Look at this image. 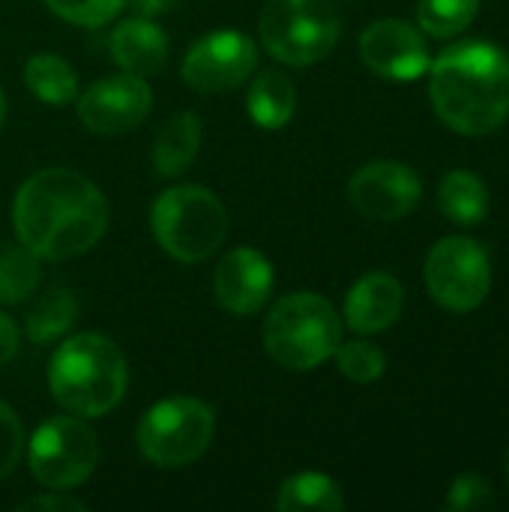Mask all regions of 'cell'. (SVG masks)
Returning <instances> with one entry per match:
<instances>
[{"instance_id":"cell-1","label":"cell","mask_w":509,"mask_h":512,"mask_svg":"<svg viewBox=\"0 0 509 512\" xmlns=\"http://www.w3.org/2000/svg\"><path fill=\"white\" fill-rule=\"evenodd\" d=\"M18 243L42 261H66L93 249L108 228V201L72 168H42L12 201Z\"/></svg>"},{"instance_id":"cell-2","label":"cell","mask_w":509,"mask_h":512,"mask_svg":"<svg viewBox=\"0 0 509 512\" xmlns=\"http://www.w3.org/2000/svg\"><path fill=\"white\" fill-rule=\"evenodd\" d=\"M432 105L459 135H489L509 117V54L492 42H459L429 63Z\"/></svg>"},{"instance_id":"cell-3","label":"cell","mask_w":509,"mask_h":512,"mask_svg":"<svg viewBox=\"0 0 509 512\" xmlns=\"http://www.w3.org/2000/svg\"><path fill=\"white\" fill-rule=\"evenodd\" d=\"M126 387V357L108 336L75 333L51 354L48 390L75 417H105L120 405Z\"/></svg>"},{"instance_id":"cell-4","label":"cell","mask_w":509,"mask_h":512,"mask_svg":"<svg viewBox=\"0 0 509 512\" xmlns=\"http://www.w3.org/2000/svg\"><path fill=\"white\" fill-rule=\"evenodd\" d=\"M342 345L339 312L312 291L282 297L264 321V351L291 372H309L327 363Z\"/></svg>"},{"instance_id":"cell-5","label":"cell","mask_w":509,"mask_h":512,"mask_svg":"<svg viewBox=\"0 0 509 512\" xmlns=\"http://www.w3.org/2000/svg\"><path fill=\"white\" fill-rule=\"evenodd\" d=\"M150 228L165 255L180 264H198L222 246L228 210L210 189L180 183L153 201Z\"/></svg>"},{"instance_id":"cell-6","label":"cell","mask_w":509,"mask_h":512,"mask_svg":"<svg viewBox=\"0 0 509 512\" xmlns=\"http://www.w3.org/2000/svg\"><path fill=\"white\" fill-rule=\"evenodd\" d=\"M261 45L288 66H312L324 60L342 33L333 0H270L258 18Z\"/></svg>"},{"instance_id":"cell-7","label":"cell","mask_w":509,"mask_h":512,"mask_svg":"<svg viewBox=\"0 0 509 512\" xmlns=\"http://www.w3.org/2000/svg\"><path fill=\"white\" fill-rule=\"evenodd\" d=\"M216 414L207 402L192 396H171L156 402L138 423V453L156 468H186L210 447Z\"/></svg>"},{"instance_id":"cell-8","label":"cell","mask_w":509,"mask_h":512,"mask_svg":"<svg viewBox=\"0 0 509 512\" xmlns=\"http://www.w3.org/2000/svg\"><path fill=\"white\" fill-rule=\"evenodd\" d=\"M99 465L96 432L72 417L45 420L27 444V468L45 489L69 492L81 486Z\"/></svg>"},{"instance_id":"cell-9","label":"cell","mask_w":509,"mask_h":512,"mask_svg":"<svg viewBox=\"0 0 509 512\" xmlns=\"http://www.w3.org/2000/svg\"><path fill=\"white\" fill-rule=\"evenodd\" d=\"M426 288L438 306L471 312L483 306L492 288L489 252L471 237H444L426 258Z\"/></svg>"},{"instance_id":"cell-10","label":"cell","mask_w":509,"mask_h":512,"mask_svg":"<svg viewBox=\"0 0 509 512\" xmlns=\"http://www.w3.org/2000/svg\"><path fill=\"white\" fill-rule=\"evenodd\" d=\"M255 66H258L255 42L246 33L225 27V30H210L189 45L180 75L192 90L213 96V93L237 90L243 81H249Z\"/></svg>"},{"instance_id":"cell-11","label":"cell","mask_w":509,"mask_h":512,"mask_svg":"<svg viewBox=\"0 0 509 512\" xmlns=\"http://www.w3.org/2000/svg\"><path fill=\"white\" fill-rule=\"evenodd\" d=\"M153 108L147 78L117 72L90 84L78 96V117L96 135H120L138 129Z\"/></svg>"},{"instance_id":"cell-12","label":"cell","mask_w":509,"mask_h":512,"mask_svg":"<svg viewBox=\"0 0 509 512\" xmlns=\"http://www.w3.org/2000/svg\"><path fill=\"white\" fill-rule=\"evenodd\" d=\"M351 204L372 222H393L408 216L423 195L420 177L402 162H369L348 183Z\"/></svg>"},{"instance_id":"cell-13","label":"cell","mask_w":509,"mask_h":512,"mask_svg":"<svg viewBox=\"0 0 509 512\" xmlns=\"http://www.w3.org/2000/svg\"><path fill=\"white\" fill-rule=\"evenodd\" d=\"M363 63L387 81H417L429 69V48L417 27L399 18H381L360 36Z\"/></svg>"},{"instance_id":"cell-14","label":"cell","mask_w":509,"mask_h":512,"mask_svg":"<svg viewBox=\"0 0 509 512\" xmlns=\"http://www.w3.org/2000/svg\"><path fill=\"white\" fill-rule=\"evenodd\" d=\"M273 294V264L252 246L231 249L213 270V297L231 315H255Z\"/></svg>"},{"instance_id":"cell-15","label":"cell","mask_w":509,"mask_h":512,"mask_svg":"<svg viewBox=\"0 0 509 512\" xmlns=\"http://www.w3.org/2000/svg\"><path fill=\"white\" fill-rule=\"evenodd\" d=\"M405 309V288L393 273H366L345 297V321L354 333H384Z\"/></svg>"},{"instance_id":"cell-16","label":"cell","mask_w":509,"mask_h":512,"mask_svg":"<svg viewBox=\"0 0 509 512\" xmlns=\"http://www.w3.org/2000/svg\"><path fill=\"white\" fill-rule=\"evenodd\" d=\"M108 51H111V60L120 66V72L150 78L162 72L168 60V36L153 18L135 15V18L120 21L111 30Z\"/></svg>"},{"instance_id":"cell-17","label":"cell","mask_w":509,"mask_h":512,"mask_svg":"<svg viewBox=\"0 0 509 512\" xmlns=\"http://www.w3.org/2000/svg\"><path fill=\"white\" fill-rule=\"evenodd\" d=\"M201 147V117L195 111H180L162 123L153 138V171L159 177H180L198 156Z\"/></svg>"},{"instance_id":"cell-18","label":"cell","mask_w":509,"mask_h":512,"mask_svg":"<svg viewBox=\"0 0 509 512\" xmlns=\"http://www.w3.org/2000/svg\"><path fill=\"white\" fill-rule=\"evenodd\" d=\"M294 105H297V90L291 78L279 69H264L249 84L246 108L261 129H282L294 117Z\"/></svg>"},{"instance_id":"cell-19","label":"cell","mask_w":509,"mask_h":512,"mask_svg":"<svg viewBox=\"0 0 509 512\" xmlns=\"http://www.w3.org/2000/svg\"><path fill=\"white\" fill-rule=\"evenodd\" d=\"M24 84L27 90L45 105H69L78 96V75L75 69L51 51H39L24 63Z\"/></svg>"},{"instance_id":"cell-20","label":"cell","mask_w":509,"mask_h":512,"mask_svg":"<svg viewBox=\"0 0 509 512\" xmlns=\"http://www.w3.org/2000/svg\"><path fill=\"white\" fill-rule=\"evenodd\" d=\"M438 207L456 225H477L489 216V189L474 171H450L438 186Z\"/></svg>"},{"instance_id":"cell-21","label":"cell","mask_w":509,"mask_h":512,"mask_svg":"<svg viewBox=\"0 0 509 512\" xmlns=\"http://www.w3.org/2000/svg\"><path fill=\"white\" fill-rule=\"evenodd\" d=\"M276 510L339 512V510H345V495H342V489H339V483H336L333 477L318 474V471H303V474L288 477V480L279 486Z\"/></svg>"},{"instance_id":"cell-22","label":"cell","mask_w":509,"mask_h":512,"mask_svg":"<svg viewBox=\"0 0 509 512\" xmlns=\"http://www.w3.org/2000/svg\"><path fill=\"white\" fill-rule=\"evenodd\" d=\"M78 315L75 294L69 288H48L42 297H36L24 318V333L33 345H45L60 339Z\"/></svg>"},{"instance_id":"cell-23","label":"cell","mask_w":509,"mask_h":512,"mask_svg":"<svg viewBox=\"0 0 509 512\" xmlns=\"http://www.w3.org/2000/svg\"><path fill=\"white\" fill-rule=\"evenodd\" d=\"M42 258L27 246H9L0 252V303L15 306L36 294L42 279Z\"/></svg>"},{"instance_id":"cell-24","label":"cell","mask_w":509,"mask_h":512,"mask_svg":"<svg viewBox=\"0 0 509 512\" xmlns=\"http://www.w3.org/2000/svg\"><path fill=\"white\" fill-rule=\"evenodd\" d=\"M480 9V0H420L417 18L420 27L438 39L462 33Z\"/></svg>"},{"instance_id":"cell-25","label":"cell","mask_w":509,"mask_h":512,"mask_svg":"<svg viewBox=\"0 0 509 512\" xmlns=\"http://www.w3.org/2000/svg\"><path fill=\"white\" fill-rule=\"evenodd\" d=\"M336 366L339 372L354 381V384H372L384 375L387 369V357L378 345L366 342V339H354V342H342L336 348Z\"/></svg>"},{"instance_id":"cell-26","label":"cell","mask_w":509,"mask_h":512,"mask_svg":"<svg viewBox=\"0 0 509 512\" xmlns=\"http://www.w3.org/2000/svg\"><path fill=\"white\" fill-rule=\"evenodd\" d=\"M57 18L78 27H102L108 24L126 0H42Z\"/></svg>"},{"instance_id":"cell-27","label":"cell","mask_w":509,"mask_h":512,"mask_svg":"<svg viewBox=\"0 0 509 512\" xmlns=\"http://www.w3.org/2000/svg\"><path fill=\"white\" fill-rule=\"evenodd\" d=\"M495 507H498V498H495L492 486L477 474L459 477L447 495V510L453 512H483L495 510Z\"/></svg>"},{"instance_id":"cell-28","label":"cell","mask_w":509,"mask_h":512,"mask_svg":"<svg viewBox=\"0 0 509 512\" xmlns=\"http://www.w3.org/2000/svg\"><path fill=\"white\" fill-rule=\"evenodd\" d=\"M24 453V432L15 417V411L0 399V480L12 474Z\"/></svg>"},{"instance_id":"cell-29","label":"cell","mask_w":509,"mask_h":512,"mask_svg":"<svg viewBox=\"0 0 509 512\" xmlns=\"http://www.w3.org/2000/svg\"><path fill=\"white\" fill-rule=\"evenodd\" d=\"M18 510H54V512H87V504L72 498V495H60L57 489H48V495L30 498L24 501Z\"/></svg>"},{"instance_id":"cell-30","label":"cell","mask_w":509,"mask_h":512,"mask_svg":"<svg viewBox=\"0 0 509 512\" xmlns=\"http://www.w3.org/2000/svg\"><path fill=\"white\" fill-rule=\"evenodd\" d=\"M18 342H21V333H18L15 321L0 312V366L18 354Z\"/></svg>"},{"instance_id":"cell-31","label":"cell","mask_w":509,"mask_h":512,"mask_svg":"<svg viewBox=\"0 0 509 512\" xmlns=\"http://www.w3.org/2000/svg\"><path fill=\"white\" fill-rule=\"evenodd\" d=\"M135 12L144 15V18H159L165 12H171L177 6V0H132Z\"/></svg>"},{"instance_id":"cell-32","label":"cell","mask_w":509,"mask_h":512,"mask_svg":"<svg viewBox=\"0 0 509 512\" xmlns=\"http://www.w3.org/2000/svg\"><path fill=\"white\" fill-rule=\"evenodd\" d=\"M3 120H6V96L0 90V129H3Z\"/></svg>"},{"instance_id":"cell-33","label":"cell","mask_w":509,"mask_h":512,"mask_svg":"<svg viewBox=\"0 0 509 512\" xmlns=\"http://www.w3.org/2000/svg\"><path fill=\"white\" fill-rule=\"evenodd\" d=\"M507 483H509V453H507Z\"/></svg>"}]
</instances>
